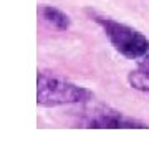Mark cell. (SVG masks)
Returning <instances> with one entry per match:
<instances>
[{"label": "cell", "instance_id": "cell-1", "mask_svg": "<svg viewBox=\"0 0 149 149\" xmlns=\"http://www.w3.org/2000/svg\"><path fill=\"white\" fill-rule=\"evenodd\" d=\"M93 91L76 85L52 71H38L37 74V104L42 108H56L66 104H83L93 100Z\"/></svg>", "mask_w": 149, "mask_h": 149}, {"label": "cell", "instance_id": "cell-2", "mask_svg": "<svg viewBox=\"0 0 149 149\" xmlns=\"http://www.w3.org/2000/svg\"><path fill=\"white\" fill-rule=\"evenodd\" d=\"M86 13L91 18V22H95L103 30L104 37L111 43V47L124 58L138 61L149 52V38L143 32H139L134 27L126 25L123 22L114 20L104 13H100V12L88 10Z\"/></svg>", "mask_w": 149, "mask_h": 149}, {"label": "cell", "instance_id": "cell-3", "mask_svg": "<svg viewBox=\"0 0 149 149\" xmlns=\"http://www.w3.org/2000/svg\"><path fill=\"white\" fill-rule=\"evenodd\" d=\"M83 128L90 129H144L149 128L148 123L139 121L136 118H131L124 113L113 109L109 106L93 108L85 118H83Z\"/></svg>", "mask_w": 149, "mask_h": 149}, {"label": "cell", "instance_id": "cell-4", "mask_svg": "<svg viewBox=\"0 0 149 149\" xmlns=\"http://www.w3.org/2000/svg\"><path fill=\"white\" fill-rule=\"evenodd\" d=\"M38 15L48 27L55 28L58 32H66L71 27V18L68 13H65L63 10H60L55 5H40L38 7Z\"/></svg>", "mask_w": 149, "mask_h": 149}, {"label": "cell", "instance_id": "cell-5", "mask_svg": "<svg viewBox=\"0 0 149 149\" xmlns=\"http://www.w3.org/2000/svg\"><path fill=\"white\" fill-rule=\"evenodd\" d=\"M128 83L133 90L149 93V52L138 60L136 68L128 73Z\"/></svg>", "mask_w": 149, "mask_h": 149}]
</instances>
